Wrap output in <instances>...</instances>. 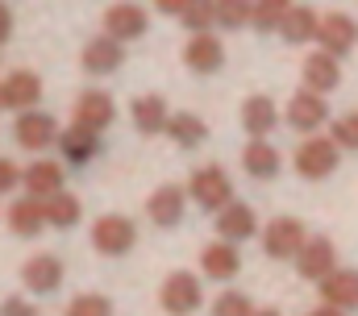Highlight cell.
I'll return each instance as SVG.
<instances>
[{
	"instance_id": "484cf974",
	"label": "cell",
	"mask_w": 358,
	"mask_h": 316,
	"mask_svg": "<svg viewBox=\"0 0 358 316\" xmlns=\"http://www.w3.org/2000/svg\"><path fill=\"white\" fill-rule=\"evenodd\" d=\"M279 34H283L292 46H300V42H313V38H321V17H317L313 8H300V4H296V8L283 17Z\"/></svg>"
},
{
	"instance_id": "e0dca14e",
	"label": "cell",
	"mask_w": 358,
	"mask_h": 316,
	"mask_svg": "<svg viewBox=\"0 0 358 316\" xmlns=\"http://www.w3.org/2000/svg\"><path fill=\"white\" fill-rule=\"evenodd\" d=\"M200 266H204V275H208V279H221V283H225V279H234V275L242 271L238 241H225V237H221V241H213V245L200 254Z\"/></svg>"
},
{
	"instance_id": "d6a6232c",
	"label": "cell",
	"mask_w": 358,
	"mask_h": 316,
	"mask_svg": "<svg viewBox=\"0 0 358 316\" xmlns=\"http://www.w3.org/2000/svg\"><path fill=\"white\" fill-rule=\"evenodd\" d=\"M259 308L250 304V296H242V292H225V296H217L213 300V316H255Z\"/></svg>"
},
{
	"instance_id": "3957f363",
	"label": "cell",
	"mask_w": 358,
	"mask_h": 316,
	"mask_svg": "<svg viewBox=\"0 0 358 316\" xmlns=\"http://www.w3.org/2000/svg\"><path fill=\"white\" fill-rule=\"evenodd\" d=\"M159 300H163V313H167V316H192L196 308H200V300H204V287H200V279H196V275L176 271V275H167V283H163Z\"/></svg>"
},
{
	"instance_id": "4316f807",
	"label": "cell",
	"mask_w": 358,
	"mask_h": 316,
	"mask_svg": "<svg viewBox=\"0 0 358 316\" xmlns=\"http://www.w3.org/2000/svg\"><path fill=\"white\" fill-rule=\"evenodd\" d=\"M42 208H46V225H55V229H71V225H80V217H84V204H80L71 192L46 196Z\"/></svg>"
},
{
	"instance_id": "ffe728a7",
	"label": "cell",
	"mask_w": 358,
	"mask_h": 316,
	"mask_svg": "<svg viewBox=\"0 0 358 316\" xmlns=\"http://www.w3.org/2000/svg\"><path fill=\"white\" fill-rule=\"evenodd\" d=\"M217 234L225 237V241H250V237L259 234V217H255V208H250V204H229V208H221V217H217Z\"/></svg>"
},
{
	"instance_id": "52a82bcc",
	"label": "cell",
	"mask_w": 358,
	"mask_h": 316,
	"mask_svg": "<svg viewBox=\"0 0 358 316\" xmlns=\"http://www.w3.org/2000/svg\"><path fill=\"white\" fill-rule=\"evenodd\" d=\"M296 271H300V279H329L334 271H338V250H334V241H325V237H313V241H304V250L296 254Z\"/></svg>"
},
{
	"instance_id": "5b68a950",
	"label": "cell",
	"mask_w": 358,
	"mask_h": 316,
	"mask_svg": "<svg viewBox=\"0 0 358 316\" xmlns=\"http://www.w3.org/2000/svg\"><path fill=\"white\" fill-rule=\"evenodd\" d=\"M304 241H308V234H304V225L296 217H275L263 229V250H267V258H279V262L296 258L304 250Z\"/></svg>"
},
{
	"instance_id": "1f68e13d",
	"label": "cell",
	"mask_w": 358,
	"mask_h": 316,
	"mask_svg": "<svg viewBox=\"0 0 358 316\" xmlns=\"http://www.w3.org/2000/svg\"><path fill=\"white\" fill-rule=\"evenodd\" d=\"M213 21H217V4H213V0H196V4H187V13H183V25H187L192 34H208Z\"/></svg>"
},
{
	"instance_id": "4dcf8cb0",
	"label": "cell",
	"mask_w": 358,
	"mask_h": 316,
	"mask_svg": "<svg viewBox=\"0 0 358 316\" xmlns=\"http://www.w3.org/2000/svg\"><path fill=\"white\" fill-rule=\"evenodd\" d=\"M292 8H296L292 0H255V25L259 29H279Z\"/></svg>"
},
{
	"instance_id": "7c38bea8",
	"label": "cell",
	"mask_w": 358,
	"mask_h": 316,
	"mask_svg": "<svg viewBox=\"0 0 358 316\" xmlns=\"http://www.w3.org/2000/svg\"><path fill=\"white\" fill-rule=\"evenodd\" d=\"M321 50H329V55H346V50H355L358 42V21L355 17H346V13H329V17H321Z\"/></svg>"
},
{
	"instance_id": "cb8c5ba5",
	"label": "cell",
	"mask_w": 358,
	"mask_h": 316,
	"mask_svg": "<svg viewBox=\"0 0 358 316\" xmlns=\"http://www.w3.org/2000/svg\"><path fill=\"white\" fill-rule=\"evenodd\" d=\"M275 121H279V108L271 104L267 96H250L242 104V129L250 138H267L271 129H275Z\"/></svg>"
},
{
	"instance_id": "f1b7e54d",
	"label": "cell",
	"mask_w": 358,
	"mask_h": 316,
	"mask_svg": "<svg viewBox=\"0 0 358 316\" xmlns=\"http://www.w3.org/2000/svg\"><path fill=\"white\" fill-rule=\"evenodd\" d=\"M167 134H171V142H176V146H183V150H196V146L204 142L208 125H204L196 113H176V117L167 121Z\"/></svg>"
},
{
	"instance_id": "9a60e30c",
	"label": "cell",
	"mask_w": 358,
	"mask_h": 316,
	"mask_svg": "<svg viewBox=\"0 0 358 316\" xmlns=\"http://www.w3.org/2000/svg\"><path fill=\"white\" fill-rule=\"evenodd\" d=\"M183 63H187L192 71H200V76L221 71V63H225V46H221V38H213V29H208V34H192L187 50H183Z\"/></svg>"
},
{
	"instance_id": "ba28073f",
	"label": "cell",
	"mask_w": 358,
	"mask_h": 316,
	"mask_svg": "<svg viewBox=\"0 0 358 316\" xmlns=\"http://www.w3.org/2000/svg\"><path fill=\"white\" fill-rule=\"evenodd\" d=\"M287 121H292V129H300V134H317L325 121H329V104L321 100V92H296L292 96V104H287Z\"/></svg>"
},
{
	"instance_id": "4fadbf2b",
	"label": "cell",
	"mask_w": 358,
	"mask_h": 316,
	"mask_svg": "<svg viewBox=\"0 0 358 316\" xmlns=\"http://www.w3.org/2000/svg\"><path fill=\"white\" fill-rule=\"evenodd\" d=\"M0 100H4V108L29 113L42 100V79L34 76V71H13V76L0 83Z\"/></svg>"
},
{
	"instance_id": "d590c367",
	"label": "cell",
	"mask_w": 358,
	"mask_h": 316,
	"mask_svg": "<svg viewBox=\"0 0 358 316\" xmlns=\"http://www.w3.org/2000/svg\"><path fill=\"white\" fill-rule=\"evenodd\" d=\"M17 183H25V171H17V162H13V158H0V196H4V192H13Z\"/></svg>"
},
{
	"instance_id": "83f0119b",
	"label": "cell",
	"mask_w": 358,
	"mask_h": 316,
	"mask_svg": "<svg viewBox=\"0 0 358 316\" xmlns=\"http://www.w3.org/2000/svg\"><path fill=\"white\" fill-rule=\"evenodd\" d=\"M242 166H246V175H255V179H271V175L279 171V150L267 146V138H255V142L242 150Z\"/></svg>"
},
{
	"instance_id": "277c9868",
	"label": "cell",
	"mask_w": 358,
	"mask_h": 316,
	"mask_svg": "<svg viewBox=\"0 0 358 316\" xmlns=\"http://www.w3.org/2000/svg\"><path fill=\"white\" fill-rule=\"evenodd\" d=\"M338 142L334 138H304L300 142V150H296V171L304 175V179H325V175H334V166H338Z\"/></svg>"
},
{
	"instance_id": "d4e9b609",
	"label": "cell",
	"mask_w": 358,
	"mask_h": 316,
	"mask_svg": "<svg viewBox=\"0 0 358 316\" xmlns=\"http://www.w3.org/2000/svg\"><path fill=\"white\" fill-rule=\"evenodd\" d=\"M167 121H171V113H167L163 96H138L134 100V125H138V134H167Z\"/></svg>"
},
{
	"instance_id": "30bf717a",
	"label": "cell",
	"mask_w": 358,
	"mask_h": 316,
	"mask_svg": "<svg viewBox=\"0 0 358 316\" xmlns=\"http://www.w3.org/2000/svg\"><path fill=\"white\" fill-rule=\"evenodd\" d=\"M21 279H25V287H29L34 296H50V292H59V283H63V262H59L55 254H34V258L21 266Z\"/></svg>"
},
{
	"instance_id": "ac0fdd59",
	"label": "cell",
	"mask_w": 358,
	"mask_h": 316,
	"mask_svg": "<svg viewBox=\"0 0 358 316\" xmlns=\"http://www.w3.org/2000/svg\"><path fill=\"white\" fill-rule=\"evenodd\" d=\"M321 300H325V304H334V308H342V313L358 308V271L338 266L329 279H321Z\"/></svg>"
},
{
	"instance_id": "9c48e42d",
	"label": "cell",
	"mask_w": 358,
	"mask_h": 316,
	"mask_svg": "<svg viewBox=\"0 0 358 316\" xmlns=\"http://www.w3.org/2000/svg\"><path fill=\"white\" fill-rule=\"evenodd\" d=\"M150 29V17H146V8H138V4H113L108 13H104V34H113L117 42H134V38H142Z\"/></svg>"
},
{
	"instance_id": "8fae6325",
	"label": "cell",
	"mask_w": 358,
	"mask_h": 316,
	"mask_svg": "<svg viewBox=\"0 0 358 316\" xmlns=\"http://www.w3.org/2000/svg\"><path fill=\"white\" fill-rule=\"evenodd\" d=\"M113 117H117V108H113V96H108V92H100V87L80 92V100H76V125L100 134V129L113 125Z\"/></svg>"
},
{
	"instance_id": "60d3db41",
	"label": "cell",
	"mask_w": 358,
	"mask_h": 316,
	"mask_svg": "<svg viewBox=\"0 0 358 316\" xmlns=\"http://www.w3.org/2000/svg\"><path fill=\"white\" fill-rule=\"evenodd\" d=\"M255 316H279V313H271V308H259V313H255Z\"/></svg>"
},
{
	"instance_id": "6da1fadb",
	"label": "cell",
	"mask_w": 358,
	"mask_h": 316,
	"mask_svg": "<svg viewBox=\"0 0 358 316\" xmlns=\"http://www.w3.org/2000/svg\"><path fill=\"white\" fill-rule=\"evenodd\" d=\"M134 241H138V229H134V221L121 217V213H108V217H100V221L92 225V245H96L104 258H121V254H129Z\"/></svg>"
},
{
	"instance_id": "d6986e66",
	"label": "cell",
	"mask_w": 358,
	"mask_h": 316,
	"mask_svg": "<svg viewBox=\"0 0 358 316\" xmlns=\"http://www.w3.org/2000/svg\"><path fill=\"white\" fill-rule=\"evenodd\" d=\"M146 213H150V221L163 225V229L179 225V221H183V187H179V183H163V187L146 200Z\"/></svg>"
},
{
	"instance_id": "7402d4cb",
	"label": "cell",
	"mask_w": 358,
	"mask_h": 316,
	"mask_svg": "<svg viewBox=\"0 0 358 316\" xmlns=\"http://www.w3.org/2000/svg\"><path fill=\"white\" fill-rule=\"evenodd\" d=\"M25 192H29V196H38V200H46V196L63 192V166H59V162H50V158L29 162V166H25Z\"/></svg>"
},
{
	"instance_id": "5bb4252c",
	"label": "cell",
	"mask_w": 358,
	"mask_h": 316,
	"mask_svg": "<svg viewBox=\"0 0 358 316\" xmlns=\"http://www.w3.org/2000/svg\"><path fill=\"white\" fill-rule=\"evenodd\" d=\"M300 76H304V87L308 92H334L338 83H342V67H338V55H329V50H317V55H308L304 59V67H300Z\"/></svg>"
},
{
	"instance_id": "f546056e",
	"label": "cell",
	"mask_w": 358,
	"mask_h": 316,
	"mask_svg": "<svg viewBox=\"0 0 358 316\" xmlns=\"http://www.w3.org/2000/svg\"><path fill=\"white\" fill-rule=\"evenodd\" d=\"M213 4H217V25H225V29L255 21V0H213Z\"/></svg>"
},
{
	"instance_id": "7a4b0ae2",
	"label": "cell",
	"mask_w": 358,
	"mask_h": 316,
	"mask_svg": "<svg viewBox=\"0 0 358 316\" xmlns=\"http://www.w3.org/2000/svg\"><path fill=\"white\" fill-rule=\"evenodd\" d=\"M187 192H192V200H196L200 208H208V213H213V208L221 213V208L234 204V183H229V175H225L221 166H200V171L192 175V187H187Z\"/></svg>"
},
{
	"instance_id": "836d02e7",
	"label": "cell",
	"mask_w": 358,
	"mask_h": 316,
	"mask_svg": "<svg viewBox=\"0 0 358 316\" xmlns=\"http://www.w3.org/2000/svg\"><path fill=\"white\" fill-rule=\"evenodd\" d=\"M67 316H113V304L104 296H76L67 304Z\"/></svg>"
},
{
	"instance_id": "44dd1931",
	"label": "cell",
	"mask_w": 358,
	"mask_h": 316,
	"mask_svg": "<svg viewBox=\"0 0 358 316\" xmlns=\"http://www.w3.org/2000/svg\"><path fill=\"white\" fill-rule=\"evenodd\" d=\"M59 146H63V158L71 166H88L92 158H96V150H100V134L84 129V125H71V129L59 134Z\"/></svg>"
},
{
	"instance_id": "74e56055",
	"label": "cell",
	"mask_w": 358,
	"mask_h": 316,
	"mask_svg": "<svg viewBox=\"0 0 358 316\" xmlns=\"http://www.w3.org/2000/svg\"><path fill=\"white\" fill-rule=\"evenodd\" d=\"M159 4V13H171V17H183L187 13V4H196V0H155Z\"/></svg>"
},
{
	"instance_id": "8d00e7d4",
	"label": "cell",
	"mask_w": 358,
	"mask_h": 316,
	"mask_svg": "<svg viewBox=\"0 0 358 316\" xmlns=\"http://www.w3.org/2000/svg\"><path fill=\"white\" fill-rule=\"evenodd\" d=\"M0 316H38V308H34L29 300H17V296H13V300L0 304Z\"/></svg>"
},
{
	"instance_id": "e575fe53",
	"label": "cell",
	"mask_w": 358,
	"mask_h": 316,
	"mask_svg": "<svg viewBox=\"0 0 358 316\" xmlns=\"http://www.w3.org/2000/svg\"><path fill=\"white\" fill-rule=\"evenodd\" d=\"M334 142L346 150H358V113H346L334 121Z\"/></svg>"
},
{
	"instance_id": "b9f144b4",
	"label": "cell",
	"mask_w": 358,
	"mask_h": 316,
	"mask_svg": "<svg viewBox=\"0 0 358 316\" xmlns=\"http://www.w3.org/2000/svg\"><path fill=\"white\" fill-rule=\"evenodd\" d=\"M0 108H4V100H0Z\"/></svg>"
},
{
	"instance_id": "2e32d148",
	"label": "cell",
	"mask_w": 358,
	"mask_h": 316,
	"mask_svg": "<svg viewBox=\"0 0 358 316\" xmlns=\"http://www.w3.org/2000/svg\"><path fill=\"white\" fill-rule=\"evenodd\" d=\"M121 63H125V46L113 34L92 38L88 46H84V71H92V76H113Z\"/></svg>"
},
{
	"instance_id": "ab89813d",
	"label": "cell",
	"mask_w": 358,
	"mask_h": 316,
	"mask_svg": "<svg viewBox=\"0 0 358 316\" xmlns=\"http://www.w3.org/2000/svg\"><path fill=\"white\" fill-rule=\"evenodd\" d=\"M308 316H346V313H342V308H334V304H321L317 313H308Z\"/></svg>"
},
{
	"instance_id": "f35d334b",
	"label": "cell",
	"mask_w": 358,
	"mask_h": 316,
	"mask_svg": "<svg viewBox=\"0 0 358 316\" xmlns=\"http://www.w3.org/2000/svg\"><path fill=\"white\" fill-rule=\"evenodd\" d=\"M8 34H13V13L0 4V42H8Z\"/></svg>"
},
{
	"instance_id": "8992f818",
	"label": "cell",
	"mask_w": 358,
	"mask_h": 316,
	"mask_svg": "<svg viewBox=\"0 0 358 316\" xmlns=\"http://www.w3.org/2000/svg\"><path fill=\"white\" fill-rule=\"evenodd\" d=\"M13 134H17V142L25 146V150H46L50 142H59V121L50 117V113H38V108H29V113H21L17 117V125H13Z\"/></svg>"
},
{
	"instance_id": "603a6c76",
	"label": "cell",
	"mask_w": 358,
	"mask_h": 316,
	"mask_svg": "<svg viewBox=\"0 0 358 316\" xmlns=\"http://www.w3.org/2000/svg\"><path fill=\"white\" fill-rule=\"evenodd\" d=\"M42 225H46V208H42V200L38 196H29V200H13V208H8V229L17 237H38L42 234Z\"/></svg>"
}]
</instances>
